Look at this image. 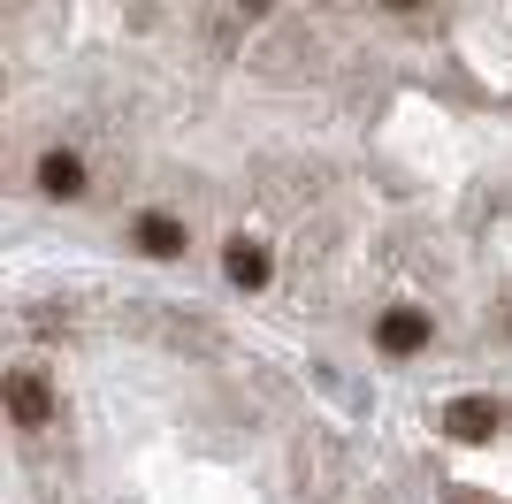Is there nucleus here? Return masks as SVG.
Masks as SVG:
<instances>
[{
    "label": "nucleus",
    "mask_w": 512,
    "mask_h": 504,
    "mask_svg": "<svg viewBox=\"0 0 512 504\" xmlns=\"http://www.w3.org/2000/svg\"><path fill=\"white\" fill-rule=\"evenodd\" d=\"M8 413H16V428H46V420H54V390H46L39 367H16V375H8Z\"/></svg>",
    "instance_id": "f257e3e1"
},
{
    "label": "nucleus",
    "mask_w": 512,
    "mask_h": 504,
    "mask_svg": "<svg viewBox=\"0 0 512 504\" xmlns=\"http://www.w3.org/2000/svg\"><path fill=\"white\" fill-rule=\"evenodd\" d=\"M130 245L146 252V260H184V245H192V230H184L176 214H138V222H130Z\"/></svg>",
    "instance_id": "f03ea898"
},
{
    "label": "nucleus",
    "mask_w": 512,
    "mask_h": 504,
    "mask_svg": "<svg viewBox=\"0 0 512 504\" xmlns=\"http://www.w3.org/2000/svg\"><path fill=\"white\" fill-rule=\"evenodd\" d=\"M497 398H451L444 405V428H451V443H490L497 436Z\"/></svg>",
    "instance_id": "7ed1b4c3"
},
{
    "label": "nucleus",
    "mask_w": 512,
    "mask_h": 504,
    "mask_svg": "<svg viewBox=\"0 0 512 504\" xmlns=\"http://www.w3.org/2000/svg\"><path fill=\"white\" fill-rule=\"evenodd\" d=\"M375 344H383L390 359L421 352V344H428V314H421V306H390V314H383V329H375Z\"/></svg>",
    "instance_id": "20e7f679"
},
{
    "label": "nucleus",
    "mask_w": 512,
    "mask_h": 504,
    "mask_svg": "<svg viewBox=\"0 0 512 504\" xmlns=\"http://www.w3.org/2000/svg\"><path fill=\"white\" fill-rule=\"evenodd\" d=\"M39 191L46 199H85V161H77V153H39Z\"/></svg>",
    "instance_id": "39448f33"
},
{
    "label": "nucleus",
    "mask_w": 512,
    "mask_h": 504,
    "mask_svg": "<svg viewBox=\"0 0 512 504\" xmlns=\"http://www.w3.org/2000/svg\"><path fill=\"white\" fill-rule=\"evenodd\" d=\"M222 268H230V283H237V291H260V283H268V252H260L253 237H230Z\"/></svg>",
    "instance_id": "423d86ee"
},
{
    "label": "nucleus",
    "mask_w": 512,
    "mask_h": 504,
    "mask_svg": "<svg viewBox=\"0 0 512 504\" xmlns=\"http://www.w3.org/2000/svg\"><path fill=\"white\" fill-rule=\"evenodd\" d=\"M260 16H268V8H207V16H199V23H207L214 54H230V46L245 39V23H260Z\"/></svg>",
    "instance_id": "0eeeda50"
},
{
    "label": "nucleus",
    "mask_w": 512,
    "mask_h": 504,
    "mask_svg": "<svg viewBox=\"0 0 512 504\" xmlns=\"http://www.w3.org/2000/svg\"><path fill=\"white\" fill-rule=\"evenodd\" d=\"M444 504H490V497H482V489H467V482H451V489H444Z\"/></svg>",
    "instance_id": "6e6552de"
}]
</instances>
